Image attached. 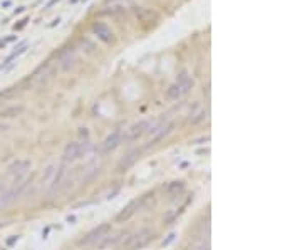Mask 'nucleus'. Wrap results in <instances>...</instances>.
<instances>
[{
    "label": "nucleus",
    "mask_w": 302,
    "mask_h": 250,
    "mask_svg": "<svg viewBox=\"0 0 302 250\" xmlns=\"http://www.w3.org/2000/svg\"><path fill=\"white\" fill-rule=\"evenodd\" d=\"M191 88H193V79L188 76V72H181L177 79V82L171 84V86L166 89V99L178 101L180 97L188 93Z\"/></svg>",
    "instance_id": "f257e3e1"
},
{
    "label": "nucleus",
    "mask_w": 302,
    "mask_h": 250,
    "mask_svg": "<svg viewBox=\"0 0 302 250\" xmlns=\"http://www.w3.org/2000/svg\"><path fill=\"white\" fill-rule=\"evenodd\" d=\"M149 240H151V232L143 228V230H138L136 234L126 237V240H123V243H121V248L123 250H138V248L146 245Z\"/></svg>",
    "instance_id": "f03ea898"
},
{
    "label": "nucleus",
    "mask_w": 302,
    "mask_h": 250,
    "mask_svg": "<svg viewBox=\"0 0 302 250\" xmlns=\"http://www.w3.org/2000/svg\"><path fill=\"white\" fill-rule=\"evenodd\" d=\"M111 232V225L110 223H101L98 228H94L93 232H89V234L84 237L81 240V243L84 245H91V243H98L101 240H104V237Z\"/></svg>",
    "instance_id": "7ed1b4c3"
},
{
    "label": "nucleus",
    "mask_w": 302,
    "mask_h": 250,
    "mask_svg": "<svg viewBox=\"0 0 302 250\" xmlns=\"http://www.w3.org/2000/svg\"><path fill=\"white\" fill-rule=\"evenodd\" d=\"M86 146L88 143H69L66 146V151H64V161L66 163L76 161L77 158H81L84 151H86Z\"/></svg>",
    "instance_id": "20e7f679"
},
{
    "label": "nucleus",
    "mask_w": 302,
    "mask_h": 250,
    "mask_svg": "<svg viewBox=\"0 0 302 250\" xmlns=\"http://www.w3.org/2000/svg\"><path fill=\"white\" fill-rule=\"evenodd\" d=\"M148 128H149L148 121H140V123L133 124L130 130H126V135H123V138L126 141H136L138 138H141L148 131Z\"/></svg>",
    "instance_id": "39448f33"
},
{
    "label": "nucleus",
    "mask_w": 302,
    "mask_h": 250,
    "mask_svg": "<svg viewBox=\"0 0 302 250\" xmlns=\"http://www.w3.org/2000/svg\"><path fill=\"white\" fill-rule=\"evenodd\" d=\"M121 143H123V131L114 130L111 135L104 139V143H102V151H104V153H110V151L116 150Z\"/></svg>",
    "instance_id": "423d86ee"
},
{
    "label": "nucleus",
    "mask_w": 302,
    "mask_h": 250,
    "mask_svg": "<svg viewBox=\"0 0 302 250\" xmlns=\"http://www.w3.org/2000/svg\"><path fill=\"white\" fill-rule=\"evenodd\" d=\"M93 32L98 35V39H101L102 42L110 44V42L114 40V34L111 32V29L106 26L104 22H94L93 24Z\"/></svg>",
    "instance_id": "0eeeda50"
},
{
    "label": "nucleus",
    "mask_w": 302,
    "mask_h": 250,
    "mask_svg": "<svg viewBox=\"0 0 302 250\" xmlns=\"http://www.w3.org/2000/svg\"><path fill=\"white\" fill-rule=\"evenodd\" d=\"M138 206H140V202H133V203H130L123 212L119 213L116 220H118V222H126L128 218H131L133 215H135V212L138 210Z\"/></svg>",
    "instance_id": "6e6552de"
},
{
    "label": "nucleus",
    "mask_w": 302,
    "mask_h": 250,
    "mask_svg": "<svg viewBox=\"0 0 302 250\" xmlns=\"http://www.w3.org/2000/svg\"><path fill=\"white\" fill-rule=\"evenodd\" d=\"M26 52H27V46H20L19 49H17V51H14V52H12V54H10V56H9L7 59L4 60V64L0 66V71H2L4 68H7V66H10V64H12V60L19 59V57L22 56V54H26Z\"/></svg>",
    "instance_id": "1a4fd4ad"
},
{
    "label": "nucleus",
    "mask_w": 302,
    "mask_h": 250,
    "mask_svg": "<svg viewBox=\"0 0 302 250\" xmlns=\"http://www.w3.org/2000/svg\"><path fill=\"white\" fill-rule=\"evenodd\" d=\"M66 176H68V168L66 166H60L59 168V172H57V175H56V178H54V188H59L62 183L66 181Z\"/></svg>",
    "instance_id": "9d476101"
},
{
    "label": "nucleus",
    "mask_w": 302,
    "mask_h": 250,
    "mask_svg": "<svg viewBox=\"0 0 302 250\" xmlns=\"http://www.w3.org/2000/svg\"><path fill=\"white\" fill-rule=\"evenodd\" d=\"M27 22H29V19H22V20H19V24H15L14 29L15 30H20V29H24V27L27 26Z\"/></svg>",
    "instance_id": "9b49d317"
},
{
    "label": "nucleus",
    "mask_w": 302,
    "mask_h": 250,
    "mask_svg": "<svg viewBox=\"0 0 302 250\" xmlns=\"http://www.w3.org/2000/svg\"><path fill=\"white\" fill-rule=\"evenodd\" d=\"M57 2H60V0H49V2H47V5H46V7H44V9H51V7H52V5H56Z\"/></svg>",
    "instance_id": "f8f14e48"
},
{
    "label": "nucleus",
    "mask_w": 302,
    "mask_h": 250,
    "mask_svg": "<svg viewBox=\"0 0 302 250\" xmlns=\"http://www.w3.org/2000/svg\"><path fill=\"white\" fill-rule=\"evenodd\" d=\"M59 22H60V19H59V17H57V19H54L51 24H49V27L52 29V27H56V26H59Z\"/></svg>",
    "instance_id": "ddd939ff"
},
{
    "label": "nucleus",
    "mask_w": 302,
    "mask_h": 250,
    "mask_svg": "<svg viewBox=\"0 0 302 250\" xmlns=\"http://www.w3.org/2000/svg\"><path fill=\"white\" fill-rule=\"evenodd\" d=\"M24 10H26V7H17V9L14 10V15H19V14H22Z\"/></svg>",
    "instance_id": "4468645a"
},
{
    "label": "nucleus",
    "mask_w": 302,
    "mask_h": 250,
    "mask_svg": "<svg viewBox=\"0 0 302 250\" xmlns=\"http://www.w3.org/2000/svg\"><path fill=\"white\" fill-rule=\"evenodd\" d=\"M193 250H210V248H208V245L207 247H205V245H198V247H195Z\"/></svg>",
    "instance_id": "2eb2a0df"
},
{
    "label": "nucleus",
    "mask_w": 302,
    "mask_h": 250,
    "mask_svg": "<svg viewBox=\"0 0 302 250\" xmlns=\"http://www.w3.org/2000/svg\"><path fill=\"white\" fill-rule=\"evenodd\" d=\"M2 130H7V126H5V124H0V131H2Z\"/></svg>",
    "instance_id": "dca6fc26"
},
{
    "label": "nucleus",
    "mask_w": 302,
    "mask_h": 250,
    "mask_svg": "<svg viewBox=\"0 0 302 250\" xmlns=\"http://www.w3.org/2000/svg\"><path fill=\"white\" fill-rule=\"evenodd\" d=\"M77 2V0H71V4H76Z\"/></svg>",
    "instance_id": "f3484780"
},
{
    "label": "nucleus",
    "mask_w": 302,
    "mask_h": 250,
    "mask_svg": "<svg viewBox=\"0 0 302 250\" xmlns=\"http://www.w3.org/2000/svg\"><path fill=\"white\" fill-rule=\"evenodd\" d=\"M84 2H88V0H82V4H84Z\"/></svg>",
    "instance_id": "a211bd4d"
},
{
    "label": "nucleus",
    "mask_w": 302,
    "mask_h": 250,
    "mask_svg": "<svg viewBox=\"0 0 302 250\" xmlns=\"http://www.w3.org/2000/svg\"><path fill=\"white\" fill-rule=\"evenodd\" d=\"M107 2H113V0H107Z\"/></svg>",
    "instance_id": "6ab92c4d"
}]
</instances>
